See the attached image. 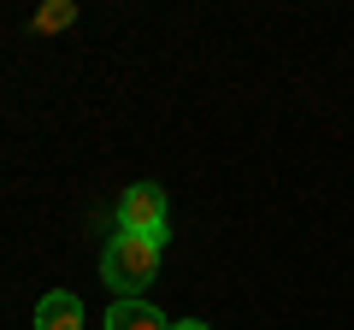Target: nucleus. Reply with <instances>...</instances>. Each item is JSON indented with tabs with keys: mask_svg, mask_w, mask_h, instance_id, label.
I'll return each instance as SVG.
<instances>
[{
	"mask_svg": "<svg viewBox=\"0 0 354 330\" xmlns=\"http://www.w3.org/2000/svg\"><path fill=\"white\" fill-rule=\"evenodd\" d=\"M101 271H106V283H113V289L136 295L142 283H153V271H160V242H153V236H124V230H118V236L106 242Z\"/></svg>",
	"mask_w": 354,
	"mask_h": 330,
	"instance_id": "1",
	"label": "nucleus"
},
{
	"mask_svg": "<svg viewBox=\"0 0 354 330\" xmlns=\"http://www.w3.org/2000/svg\"><path fill=\"white\" fill-rule=\"evenodd\" d=\"M118 230L124 236H153L165 242V189L160 183H130L118 201Z\"/></svg>",
	"mask_w": 354,
	"mask_h": 330,
	"instance_id": "2",
	"label": "nucleus"
},
{
	"mask_svg": "<svg viewBox=\"0 0 354 330\" xmlns=\"http://www.w3.org/2000/svg\"><path fill=\"white\" fill-rule=\"evenodd\" d=\"M36 330H83V301L77 295H41Z\"/></svg>",
	"mask_w": 354,
	"mask_h": 330,
	"instance_id": "3",
	"label": "nucleus"
},
{
	"mask_svg": "<svg viewBox=\"0 0 354 330\" xmlns=\"http://www.w3.org/2000/svg\"><path fill=\"white\" fill-rule=\"evenodd\" d=\"M106 330H171L160 318V307H148V301H136V295H124V301L106 313Z\"/></svg>",
	"mask_w": 354,
	"mask_h": 330,
	"instance_id": "4",
	"label": "nucleus"
},
{
	"mask_svg": "<svg viewBox=\"0 0 354 330\" xmlns=\"http://www.w3.org/2000/svg\"><path fill=\"white\" fill-rule=\"evenodd\" d=\"M71 18H77V6H71V0H53V6H41V18H36V24H41V30H65Z\"/></svg>",
	"mask_w": 354,
	"mask_h": 330,
	"instance_id": "5",
	"label": "nucleus"
},
{
	"mask_svg": "<svg viewBox=\"0 0 354 330\" xmlns=\"http://www.w3.org/2000/svg\"><path fill=\"white\" fill-rule=\"evenodd\" d=\"M171 330H207V324H201V318H183V324H171Z\"/></svg>",
	"mask_w": 354,
	"mask_h": 330,
	"instance_id": "6",
	"label": "nucleus"
}]
</instances>
